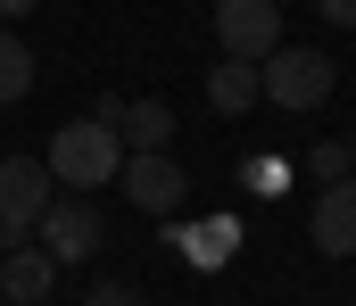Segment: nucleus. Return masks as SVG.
Instances as JSON below:
<instances>
[{
    "mask_svg": "<svg viewBox=\"0 0 356 306\" xmlns=\"http://www.w3.org/2000/svg\"><path fill=\"white\" fill-rule=\"evenodd\" d=\"M348 174H356V141H348Z\"/></svg>",
    "mask_w": 356,
    "mask_h": 306,
    "instance_id": "19",
    "label": "nucleus"
},
{
    "mask_svg": "<svg viewBox=\"0 0 356 306\" xmlns=\"http://www.w3.org/2000/svg\"><path fill=\"white\" fill-rule=\"evenodd\" d=\"M257 100H266V92H257V67L216 58V75H207V108H216V116H249Z\"/></svg>",
    "mask_w": 356,
    "mask_h": 306,
    "instance_id": "10",
    "label": "nucleus"
},
{
    "mask_svg": "<svg viewBox=\"0 0 356 306\" xmlns=\"http://www.w3.org/2000/svg\"><path fill=\"white\" fill-rule=\"evenodd\" d=\"M91 124H108V133H116V124H124V92H99V100H91Z\"/></svg>",
    "mask_w": 356,
    "mask_h": 306,
    "instance_id": "16",
    "label": "nucleus"
},
{
    "mask_svg": "<svg viewBox=\"0 0 356 306\" xmlns=\"http://www.w3.org/2000/svg\"><path fill=\"white\" fill-rule=\"evenodd\" d=\"M25 92H33V50H25V42L0 25V108H17Z\"/></svg>",
    "mask_w": 356,
    "mask_h": 306,
    "instance_id": "12",
    "label": "nucleus"
},
{
    "mask_svg": "<svg viewBox=\"0 0 356 306\" xmlns=\"http://www.w3.org/2000/svg\"><path fill=\"white\" fill-rule=\"evenodd\" d=\"M0 306H8V298H0Z\"/></svg>",
    "mask_w": 356,
    "mask_h": 306,
    "instance_id": "20",
    "label": "nucleus"
},
{
    "mask_svg": "<svg viewBox=\"0 0 356 306\" xmlns=\"http://www.w3.org/2000/svg\"><path fill=\"white\" fill-rule=\"evenodd\" d=\"M50 199H58V182H50L42 158H0V257L33 240V223H42Z\"/></svg>",
    "mask_w": 356,
    "mask_h": 306,
    "instance_id": "3",
    "label": "nucleus"
},
{
    "mask_svg": "<svg viewBox=\"0 0 356 306\" xmlns=\"http://www.w3.org/2000/svg\"><path fill=\"white\" fill-rule=\"evenodd\" d=\"M216 42L241 67H266L282 50V0H216Z\"/></svg>",
    "mask_w": 356,
    "mask_h": 306,
    "instance_id": "4",
    "label": "nucleus"
},
{
    "mask_svg": "<svg viewBox=\"0 0 356 306\" xmlns=\"http://www.w3.org/2000/svg\"><path fill=\"white\" fill-rule=\"evenodd\" d=\"M307 240H315L323 257H356V174L332 182V191H315V207H307Z\"/></svg>",
    "mask_w": 356,
    "mask_h": 306,
    "instance_id": "7",
    "label": "nucleus"
},
{
    "mask_svg": "<svg viewBox=\"0 0 356 306\" xmlns=\"http://www.w3.org/2000/svg\"><path fill=\"white\" fill-rule=\"evenodd\" d=\"M8 17H33V0H0V25H8Z\"/></svg>",
    "mask_w": 356,
    "mask_h": 306,
    "instance_id": "18",
    "label": "nucleus"
},
{
    "mask_svg": "<svg viewBox=\"0 0 356 306\" xmlns=\"http://www.w3.org/2000/svg\"><path fill=\"white\" fill-rule=\"evenodd\" d=\"M42 166H50V182H67V191H99V182H116V166H124V141L108 133V124H58L50 133V149H42Z\"/></svg>",
    "mask_w": 356,
    "mask_h": 306,
    "instance_id": "2",
    "label": "nucleus"
},
{
    "mask_svg": "<svg viewBox=\"0 0 356 306\" xmlns=\"http://www.w3.org/2000/svg\"><path fill=\"white\" fill-rule=\"evenodd\" d=\"M50 290H58V265L42 248H8L0 257V298L8 306H50Z\"/></svg>",
    "mask_w": 356,
    "mask_h": 306,
    "instance_id": "8",
    "label": "nucleus"
},
{
    "mask_svg": "<svg viewBox=\"0 0 356 306\" xmlns=\"http://www.w3.org/2000/svg\"><path fill=\"white\" fill-rule=\"evenodd\" d=\"M83 306H149L133 282H99V290H83Z\"/></svg>",
    "mask_w": 356,
    "mask_h": 306,
    "instance_id": "15",
    "label": "nucleus"
},
{
    "mask_svg": "<svg viewBox=\"0 0 356 306\" xmlns=\"http://www.w3.org/2000/svg\"><path fill=\"white\" fill-rule=\"evenodd\" d=\"M42 257L67 273V265H83V257H99V240H108V223H99V207L91 199H50L42 207Z\"/></svg>",
    "mask_w": 356,
    "mask_h": 306,
    "instance_id": "5",
    "label": "nucleus"
},
{
    "mask_svg": "<svg viewBox=\"0 0 356 306\" xmlns=\"http://www.w3.org/2000/svg\"><path fill=\"white\" fill-rule=\"evenodd\" d=\"M257 92H266L273 108H290V116H307V108H323L340 92V58L315 50V42H282L266 67H257Z\"/></svg>",
    "mask_w": 356,
    "mask_h": 306,
    "instance_id": "1",
    "label": "nucleus"
},
{
    "mask_svg": "<svg viewBox=\"0 0 356 306\" xmlns=\"http://www.w3.org/2000/svg\"><path fill=\"white\" fill-rule=\"evenodd\" d=\"M116 182H124V199L141 207V215H175V207L191 199V174H182L175 158H124Z\"/></svg>",
    "mask_w": 356,
    "mask_h": 306,
    "instance_id": "6",
    "label": "nucleus"
},
{
    "mask_svg": "<svg viewBox=\"0 0 356 306\" xmlns=\"http://www.w3.org/2000/svg\"><path fill=\"white\" fill-rule=\"evenodd\" d=\"M323 8V25H356V0H315Z\"/></svg>",
    "mask_w": 356,
    "mask_h": 306,
    "instance_id": "17",
    "label": "nucleus"
},
{
    "mask_svg": "<svg viewBox=\"0 0 356 306\" xmlns=\"http://www.w3.org/2000/svg\"><path fill=\"white\" fill-rule=\"evenodd\" d=\"M232 248H241V223L232 215H207L199 232H182V257L191 265H232Z\"/></svg>",
    "mask_w": 356,
    "mask_h": 306,
    "instance_id": "11",
    "label": "nucleus"
},
{
    "mask_svg": "<svg viewBox=\"0 0 356 306\" xmlns=\"http://www.w3.org/2000/svg\"><path fill=\"white\" fill-rule=\"evenodd\" d=\"M116 141H124V158H166V141H175V108H166V100H124Z\"/></svg>",
    "mask_w": 356,
    "mask_h": 306,
    "instance_id": "9",
    "label": "nucleus"
},
{
    "mask_svg": "<svg viewBox=\"0 0 356 306\" xmlns=\"http://www.w3.org/2000/svg\"><path fill=\"white\" fill-rule=\"evenodd\" d=\"M307 191H332V182H348V141H323V149H307Z\"/></svg>",
    "mask_w": 356,
    "mask_h": 306,
    "instance_id": "13",
    "label": "nucleus"
},
{
    "mask_svg": "<svg viewBox=\"0 0 356 306\" xmlns=\"http://www.w3.org/2000/svg\"><path fill=\"white\" fill-rule=\"evenodd\" d=\"M241 182H249V191H282V182H290V166H282V158H249V166H241Z\"/></svg>",
    "mask_w": 356,
    "mask_h": 306,
    "instance_id": "14",
    "label": "nucleus"
}]
</instances>
